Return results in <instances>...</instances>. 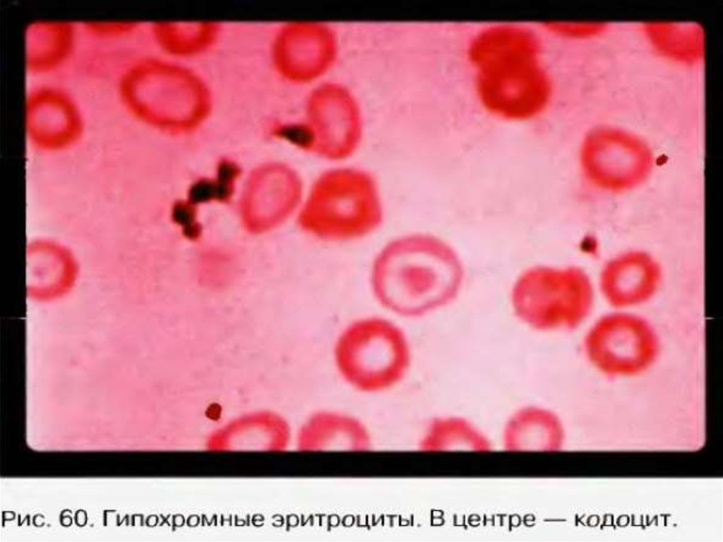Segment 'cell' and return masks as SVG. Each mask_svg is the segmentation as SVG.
Instances as JSON below:
<instances>
[{
	"label": "cell",
	"mask_w": 723,
	"mask_h": 542,
	"mask_svg": "<svg viewBox=\"0 0 723 542\" xmlns=\"http://www.w3.org/2000/svg\"><path fill=\"white\" fill-rule=\"evenodd\" d=\"M659 280V267L652 259L631 254L615 259L606 266L600 287L611 306L625 308L650 300L658 288Z\"/></svg>",
	"instance_id": "cell-7"
},
{
	"label": "cell",
	"mask_w": 723,
	"mask_h": 542,
	"mask_svg": "<svg viewBox=\"0 0 723 542\" xmlns=\"http://www.w3.org/2000/svg\"><path fill=\"white\" fill-rule=\"evenodd\" d=\"M584 350L592 364L609 376H633L647 370L656 361L658 336L650 322L623 312L600 317L587 331Z\"/></svg>",
	"instance_id": "cell-6"
},
{
	"label": "cell",
	"mask_w": 723,
	"mask_h": 542,
	"mask_svg": "<svg viewBox=\"0 0 723 542\" xmlns=\"http://www.w3.org/2000/svg\"><path fill=\"white\" fill-rule=\"evenodd\" d=\"M172 217L176 223L183 227V232L186 237L195 238L198 236L200 227L196 223L195 211L190 204L186 203L175 204Z\"/></svg>",
	"instance_id": "cell-14"
},
{
	"label": "cell",
	"mask_w": 723,
	"mask_h": 542,
	"mask_svg": "<svg viewBox=\"0 0 723 542\" xmlns=\"http://www.w3.org/2000/svg\"><path fill=\"white\" fill-rule=\"evenodd\" d=\"M424 451L489 450L491 442L474 424L460 417H441L431 420L419 441Z\"/></svg>",
	"instance_id": "cell-12"
},
{
	"label": "cell",
	"mask_w": 723,
	"mask_h": 542,
	"mask_svg": "<svg viewBox=\"0 0 723 542\" xmlns=\"http://www.w3.org/2000/svg\"><path fill=\"white\" fill-rule=\"evenodd\" d=\"M382 218L373 177L361 170L340 167L323 172L313 183L299 222L313 236L345 240L372 232Z\"/></svg>",
	"instance_id": "cell-3"
},
{
	"label": "cell",
	"mask_w": 723,
	"mask_h": 542,
	"mask_svg": "<svg viewBox=\"0 0 723 542\" xmlns=\"http://www.w3.org/2000/svg\"><path fill=\"white\" fill-rule=\"evenodd\" d=\"M516 315L539 330L577 328L590 314L594 293L580 269L537 266L525 272L512 292Z\"/></svg>",
	"instance_id": "cell-5"
},
{
	"label": "cell",
	"mask_w": 723,
	"mask_h": 542,
	"mask_svg": "<svg viewBox=\"0 0 723 542\" xmlns=\"http://www.w3.org/2000/svg\"><path fill=\"white\" fill-rule=\"evenodd\" d=\"M650 46L662 57L681 64L699 63L704 52L703 28L698 23L649 22L643 26Z\"/></svg>",
	"instance_id": "cell-10"
},
{
	"label": "cell",
	"mask_w": 723,
	"mask_h": 542,
	"mask_svg": "<svg viewBox=\"0 0 723 542\" xmlns=\"http://www.w3.org/2000/svg\"><path fill=\"white\" fill-rule=\"evenodd\" d=\"M371 278L374 295L384 307L412 317L451 302L460 288L462 269L454 254L439 241L412 235L381 249Z\"/></svg>",
	"instance_id": "cell-2"
},
{
	"label": "cell",
	"mask_w": 723,
	"mask_h": 542,
	"mask_svg": "<svg viewBox=\"0 0 723 542\" xmlns=\"http://www.w3.org/2000/svg\"><path fill=\"white\" fill-rule=\"evenodd\" d=\"M561 430L556 416L535 406L522 408L506 422L503 447L510 451H552L560 445Z\"/></svg>",
	"instance_id": "cell-9"
},
{
	"label": "cell",
	"mask_w": 723,
	"mask_h": 542,
	"mask_svg": "<svg viewBox=\"0 0 723 542\" xmlns=\"http://www.w3.org/2000/svg\"><path fill=\"white\" fill-rule=\"evenodd\" d=\"M189 196L191 202L198 204L211 199L225 200L227 199V193L217 179H202L191 186Z\"/></svg>",
	"instance_id": "cell-13"
},
{
	"label": "cell",
	"mask_w": 723,
	"mask_h": 542,
	"mask_svg": "<svg viewBox=\"0 0 723 542\" xmlns=\"http://www.w3.org/2000/svg\"><path fill=\"white\" fill-rule=\"evenodd\" d=\"M542 45L538 33L521 24L491 25L474 35L467 55L478 100L489 114L524 121L547 107L553 84Z\"/></svg>",
	"instance_id": "cell-1"
},
{
	"label": "cell",
	"mask_w": 723,
	"mask_h": 542,
	"mask_svg": "<svg viewBox=\"0 0 723 542\" xmlns=\"http://www.w3.org/2000/svg\"><path fill=\"white\" fill-rule=\"evenodd\" d=\"M237 175L238 170L235 165L229 163H223L218 167L217 178L225 182L232 184Z\"/></svg>",
	"instance_id": "cell-15"
},
{
	"label": "cell",
	"mask_w": 723,
	"mask_h": 542,
	"mask_svg": "<svg viewBox=\"0 0 723 542\" xmlns=\"http://www.w3.org/2000/svg\"><path fill=\"white\" fill-rule=\"evenodd\" d=\"M371 445L366 425L356 417L339 411L313 413L302 432V447L311 451H364Z\"/></svg>",
	"instance_id": "cell-8"
},
{
	"label": "cell",
	"mask_w": 723,
	"mask_h": 542,
	"mask_svg": "<svg viewBox=\"0 0 723 542\" xmlns=\"http://www.w3.org/2000/svg\"><path fill=\"white\" fill-rule=\"evenodd\" d=\"M74 28L66 22H37L27 32L29 69L43 72L56 67L69 56L74 42Z\"/></svg>",
	"instance_id": "cell-11"
},
{
	"label": "cell",
	"mask_w": 723,
	"mask_h": 542,
	"mask_svg": "<svg viewBox=\"0 0 723 542\" xmlns=\"http://www.w3.org/2000/svg\"><path fill=\"white\" fill-rule=\"evenodd\" d=\"M334 354L342 378L354 389L368 393L394 387L403 378L410 360L402 331L381 317L351 324L339 336Z\"/></svg>",
	"instance_id": "cell-4"
}]
</instances>
